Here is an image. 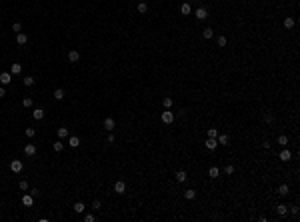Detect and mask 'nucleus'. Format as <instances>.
Segmentation results:
<instances>
[{"label":"nucleus","instance_id":"f257e3e1","mask_svg":"<svg viewBox=\"0 0 300 222\" xmlns=\"http://www.w3.org/2000/svg\"><path fill=\"white\" fill-rule=\"evenodd\" d=\"M160 120H162L164 124H172V122H174V112L164 110L162 114H160Z\"/></svg>","mask_w":300,"mask_h":222},{"label":"nucleus","instance_id":"f03ea898","mask_svg":"<svg viewBox=\"0 0 300 222\" xmlns=\"http://www.w3.org/2000/svg\"><path fill=\"white\" fill-rule=\"evenodd\" d=\"M22 168H24L22 160H12V162H10V170H12V172H14V174H18V172H22Z\"/></svg>","mask_w":300,"mask_h":222},{"label":"nucleus","instance_id":"7ed1b4c3","mask_svg":"<svg viewBox=\"0 0 300 222\" xmlns=\"http://www.w3.org/2000/svg\"><path fill=\"white\" fill-rule=\"evenodd\" d=\"M10 82H12L10 72H2V74H0V84H2V86H6V84H10Z\"/></svg>","mask_w":300,"mask_h":222},{"label":"nucleus","instance_id":"20e7f679","mask_svg":"<svg viewBox=\"0 0 300 222\" xmlns=\"http://www.w3.org/2000/svg\"><path fill=\"white\" fill-rule=\"evenodd\" d=\"M194 14H196V18H198V20H204V18H208V10H206L204 6H200V8L194 12Z\"/></svg>","mask_w":300,"mask_h":222},{"label":"nucleus","instance_id":"39448f33","mask_svg":"<svg viewBox=\"0 0 300 222\" xmlns=\"http://www.w3.org/2000/svg\"><path fill=\"white\" fill-rule=\"evenodd\" d=\"M114 192H116V194H124V192H126V184H124L122 180H118V182L114 184Z\"/></svg>","mask_w":300,"mask_h":222},{"label":"nucleus","instance_id":"423d86ee","mask_svg":"<svg viewBox=\"0 0 300 222\" xmlns=\"http://www.w3.org/2000/svg\"><path fill=\"white\" fill-rule=\"evenodd\" d=\"M216 146H218V140L208 136V138H206V148H208V150H216Z\"/></svg>","mask_w":300,"mask_h":222},{"label":"nucleus","instance_id":"0eeeda50","mask_svg":"<svg viewBox=\"0 0 300 222\" xmlns=\"http://www.w3.org/2000/svg\"><path fill=\"white\" fill-rule=\"evenodd\" d=\"M32 118H34V120H42V118H44V110H42V108H34V110H32Z\"/></svg>","mask_w":300,"mask_h":222},{"label":"nucleus","instance_id":"6e6552de","mask_svg":"<svg viewBox=\"0 0 300 222\" xmlns=\"http://www.w3.org/2000/svg\"><path fill=\"white\" fill-rule=\"evenodd\" d=\"M68 60H70V62H78V60H80V52H78V50H70V52H68Z\"/></svg>","mask_w":300,"mask_h":222},{"label":"nucleus","instance_id":"1a4fd4ad","mask_svg":"<svg viewBox=\"0 0 300 222\" xmlns=\"http://www.w3.org/2000/svg\"><path fill=\"white\" fill-rule=\"evenodd\" d=\"M114 126H116V122H114L112 118H104V128H106L108 132H112V130H114Z\"/></svg>","mask_w":300,"mask_h":222},{"label":"nucleus","instance_id":"9d476101","mask_svg":"<svg viewBox=\"0 0 300 222\" xmlns=\"http://www.w3.org/2000/svg\"><path fill=\"white\" fill-rule=\"evenodd\" d=\"M24 154H26V156H34V154H36V146H34V144H26V146H24Z\"/></svg>","mask_w":300,"mask_h":222},{"label":"nucleus","instance_id":"9b49d317","mask_svg":"<svg viewBox=\"0 0 300 222\" xmlns=\"http://www.w3.org/2000/svg\"><path fill=\"white\" fill-rule=\"evenodd\" d=\"M22 204H24V206H32V204H34V196H32V194H24V196H22Z\"/></svg>","mask_w":300,"mask_h":222},{"label":"nucleus","instance_id":"f8f14e48","mask_svg":"<svg viewBox=\"0 0 300 222\" xmlns=\"http://www.w3.org/2000/svg\"><path fill=\"white\" fill-rule=\"evenodd\" d=\"M56 134H58V138L62 140V138H66L68 134H70V130H68L66 126H62V128H58V130H56Z\"/></svg>","mask_w":300,"mask_h":222},{"label":"nucleus","instance_id":"ddd939ff","mask_svg":"<svg viewBox=\"0 0 300 222\" xmlns=\"http://www.w3.org/2000/svg\"><path fill=\"white\" fill-rule=\"evenodd\" d=\"M68 146L78 148V146H80V138H78V136H70V138H68Z\"/></svg>","mask_w":300,"mask_h":222},{"label":"nucleus","instance_id":"4468645a","mask_svg":"<svg viewBox=\"0 0 300 222\" xmlns=\"http://www.w3.org/2000/svg\"><path fill=\"white\" fill-rule=\"evenodd\" d=\"M16 42H18L20 46L26 44V42H28V36H26V34H22V32H18V34H16Z\"/></svg>","mask_w":300,"mask_h":222},{"label":"nucleus","instance_id":"2eb2a0df","mask_svg":"<svg viewBox=\"0 0 300 222\" xmlns=\"http://www.w3.org/2000/svg\"><path fill=\"white\" fill-rule=\"evenodd\" d=\"M290 158H292V154H290V150H286V148H284V150L280 152V160H282V162H288Z\"/></svg>","mask_w":300,"mask_h":222},{"label":"nucleus","instance_id":"dca6fc26","mask_svg":"<svg viewBox=\"0 0 300 222\" xmlns=\"http://www.w3.org/2000/svg\"><path fill=\"white\" fill-rule=\"evenodd\" d=\"M276 212L280 214V216H286V214H288V206H286V204H278Z\"/></svg>","mask_w":300,"mask_h":222},{"label":"nucleus","instance_id":"f3484780","mask_svg":"<svg viewBox=\"0 0 300 222\" xmlns=\"http://www.w3.org/2000/svg\"><path fill=\"white\" fill-rule=\"evenodd\" d=\"M202 36H204L206 40H210L212 36H214V30H212L210 26H208V28H204V30H202Z\"/></svg>","mask_w":300,"mask_h":222},{"label":"nucleus","instance_id":"a211bd4d","mask_svg":"<svg viewBox=\"0 0 300 222\" xmlns=\"http://www.w3.org/2000/svg\"><path fill=\"white\" fill-rule=\"evenodd\" d=\"M208 174H210V178H218L220 176V168H216V166L208 168Z\"/></svg>","mask_w":300,"mask_h":222},{"label":"nucleus","instance_id":"6ab92c4d","mask_svg":"<svg viewBox=\"0 0 300 222\" xmlns=\"http://www.w3.org/2000/svg\"><path fill=\"white\" fill-rule=\"evenodd\" d=\"M72 208H74V212H76V214H82V212L86 210V206H84V204H82V202H76V204H74V206H72Z\"/></svg>","mask_w":300,"mask_h":222},{"label":"nucleus","instance_id":"aec40b11","mask_svg":"<svg viewBox=\"0 0 300 222\" xmlns=\"http://www.w3.org/2000/svg\"><path fill=\"white\" fill-rule=\"evenodd\" d=\"M174 178H176V182H184V180H186L188 176H186V172H184V170H178Z\"/></svg>","mask_w":300,"mask_h":222},{"label":"nucleus","instance_id":"412c9836","mask_svg":"<svg viewBox=\"0 0 300 222\" xmlns=\"http://www.w3.org/2000/svg\"><path fill=\"white\" fill-rule=\"evenodd\" d=\"M216 140H218V144H222V146L228 144V136H226V134H218V136H216Z\"/></svg>","mask_w":300,"mask_h":222},{"label":"nucleus","instance_id":"4be33fe9","mask_svg":"<svg viewBox=\"0 0 300 222\" xmlns=\"http://www.w3.org/2000/svg\"><path fill=\"white\" fill-rule=\"evenodd\" d=\"M180 12H182V14H184V16H188L190 12H192V8H190V4H188V2H186V4H182V6H180Z\"/></svg>","mask_w":300,"mask_h":222},{"label":"nucleus","instance_id":"5701e85b","mask_svg":"<svg viewBox=\"0 0 300 222\" xmlns=\"http://www.w3.org/2000/svg\"><path fill=\"white\" fill-rule=\"evenodd\" d=\"M22 72V66L20 64H12L10 66V74H20Z\"/></svg>","mask_w":300,"mask_h":222},{"label":"nucleus","instance_id":"b1692460","mask_svg":"<svg viewBox=\"0 0 300 222\" xmlns=\"http://www.w3.org/2000/svg\"><path fill=\"white\" fill-rule=\"evenodd\" d=\"M52 148H54L56 152H62V148H64V142H62V140H56L54 144H52Z\"/></svg>","mask_w":300,"mask_h":222},{"label":"nucleus","instance_id":"393cba45","mask_svg":"<svg viewBox=\"0 0 300 222\" xmlns=\"http://www.w3.org/2000/svg\"><path fill=\"white\" fill-rule=\"evenodd\" d=\"M54 98L56 100H64V90H62V88H56L54 90Z\"/></svg>","mask_w":300,"mask_h":222},{"label":"nucleus","instance_id":"a878e982","mask_svg":"<svg viewBox=\"0 0 300 222\" xmlns=\"http://www.w3.org/2000/svg\"><path fill=\"white\" fill-rule=\"evenodd\" d=\"M278 194H280V196H288V184H282V186L278 188Z\"/></svg>","mask_w":300,"mask_h":222},{"label":"nucleus","instance_id":"bb28decb","mask_svg":"<svg viewBox=\"0 0 300 222\" xmlns=\"http://www.w3.org/2000/svg\"><path fill=\"white\" fill-rule=\"evenodd\" d=\"M184 198H186V200H192V198H196V192H194V190H192V188H190V190H186V192H184Z\"/></svg>","mask_w":300,"mask_h":222},{"label":"nucleus","instance_id":"cd10ccee","mask_svg":"<svg viewBox=\"0 0 300 222\" xmlns=\"http://www.w3.org/2000/svg\"><path fill=\"white\" fill-rule=\"evenodd\" d=\"M278 144H282V146H288V136L280 134V136H278Z\"/></svg>","mask_w":300,"mask_h":222},{"label":"nucleus","instance_id":"c85d7f7f","mask_svg":"<svg viewBox=\"0 0 300 222\" xmlns=\"http://www.w3.org/2000/svg\"><path fill=\"white\" fill-rule=\"evenodd\" d=\"M292 26H294V18H290V16H288V18H284V28H288V30H290Z\"/></svg>","mask_w":300,"mask_h":222},{"label":"nucleus","instance_id":"c756f323","mask_svg":"<svg viewBox=\"0 0 300 222\" xmlns=\"http://www.w3.org/2000/svg\"><path fill=\"white\" fill-rule=\"evenodd\" d=\"M22 82H24V86H34V82H36V80H34L32 76H26Z\"/></svg>","mask_w":300,"mask_h":222},{"label":"nucleus","instance_id":"7c9ffc66","mask_svg":"<svg viewBox=\"0 0 300 222\" xmlns=\"http://www.w3.org/2000/svg\"><path fill=\"white\" fill-rule=\"evenodd\" d=\"M20 30H22V24H20V22H14V24H12V32H16V34H18Z\"/></svg>","mask_w":300,"mask_h":222},{"label":"nucleus","instance_id":"2f4dec72","mask_svg":"<svg viewBox=\"0 0 300 222\" xmlns=\"http://www.w3.org/2000/svg\"><path fill=\"white\" fill-rule=\"evenodd\" d=\"M146 10H148V6H146V2H138V12H142V14H144Z\"/></svg>","mask_w":300,"mask_h":222},{"label":"nucleus","instance_id":"473e14b6","mask_svg":"<svg viewBox=\"0 0 300 222\" xmlns=\"http://www.w3.org/2000/svg\"><path fill=\"white\" fill-rule=\"evenodd\" d=\"M162 104H164V108H170V106H172V98H170V96H166V98L162 100Z\"/></svg>","mask_w":300,"mask_h":222},{"label":"nucleus","instance_id":"72a5a7b5","mask_svg":"<svg viewBox=\"0 0 300 222\" xmlns=\"http://www.w3.org/2000/svg\"><path fill=\"white\" fill-rule=\"evenodd\" d=\"M24 134H26L28 138H32L34 134H36V128H26V130H24Z\"/></svg>","mask_w":300,"mask_h":222},{"label":"nucleus","instance_id":"f704fd0d","mask_svg":"<svg viewBox=\"0 0 300 222\" xmlns=\"http://www.w3.org/2000/svg\"><path fill=\"white\" fill-rule=\"evenodd\" d=\"M22 104L26 106V108H30V106H32V98H30V96H26V98L22 100Z\"/></svg>","mask_w":300,"mask_h":222},{"label":"nucleus","instance_id":"c9c22d12","mask_svg":"<svg viewBox=\"0 0 300 222\" xmlns=\"http://www.w3.org/2000/svg\"><path fill=\"white\" fill-rule=\"evenodd\" d=\"M18 188H20V190H28V180H20Z\"/></svg>","mask_w":300,"mask_h":222},{"label":"nucleus","instance_id":"e433bc0d","mask_svg":"<svg viewBox=\"0 0 300 222\" xmlns=\"http://www.w3.org/2000/svg\"><path fill=\"white\" fill-rule=\"evenodd\" d=\"M264 120H266L268 124H272V122H274V114H270V112H268L266 116H264Z\"/></svg>","mask_w":300,"mask_h":222},{"label":"nucleus","instance_id":"4c0bfd02","mask_svg":"<svg viewBox=\"0 0 300 222\" xmlns=\"http://www.w3.org/2000/svg\"><path fill=\"white\" fill-rule=\"evenodd\" d=\"M226 42H228L226 36H218V46H226Z\"/></svg>","mask_w":300,"mask_h":222},{"label":"nucleus","instance_id":"58836bf2","mask_svg":"<svg viewBox=\"0 0 300 222\" xmlns=\"http://www.w3.org/2000/svg\"><path fill=\"white\" fill-rule=\"evenodd\" d=\"M232 172H234V166H230V164L224 166V174H232Z\"/></svg>","mask_w":300,"mask_h":222},{"label":"nucleus","instance_id":"ea45409f","mask_svg":"<svg viewBox=\"0 0 300 222\" xmlns=\"http://www.w3.org/2000/svg\"><path fill=\"white\" fill-rule=\"evenodd\" d=\"M84 220H86V222H94V220H96V216H94V214H86Z\"/></svg>","mask_w":300,"mask_h":222},{"label":"nucleus","instance_id":"a19ab883","mask_svg":"<svg viewBox=\"0 0 300 222\" xmlns=\"http://www.w3.org/2000/svg\"><path fill=\"white\" fill-rule=\"evenodd\" d=\"M208 136H210V138H216V136H218L216 128H210V130H208Z\"/></svg>","mask_w":300,"mask_h":222},{"label":"nucleus","instance_id":"79ce46f5","mask_svg":"<svg viewBox=\"0 0 300 222\" xmlns=\"http://www.w3.org/2000/svg\"><path fill=\"white\" fill-rule=\"evenodd\" d=\"M100 206H102V204H100V200H94V202H92V208H94V210H98Z\"/></svg>","mask_w":300,"mask_h":222},{"label":"nucleus","instance_id":"37998d69","mask_svg":"<svg viewBox=\"0 0 300 222\" xmlns=\"http://www.w3.org/2000/svg\"><path fill=\"white\" fill-rule=\"evenodd\" d=\"M106 142H108V144H114V134H108V138H106Z\"/></svg>","mask_w":300,"mask_h":222},{"label":"nucleus","instance_id":"c03bdc74","mask_svg":"<svg viewBox=\"0 0 300 222\" xmlns=\"http://www.w3.org/2000/svg\"><path fill=\"white\" fill-rule=\"evenodd\" d=\"M30 194H32V196H38V194H40V190H38V188H32V190H30Z\"/></svg>","mask_w":300,"mask_h":222},{"label":"nucleus","instance_id":"a18cd8bd","mask_svg":"<svg viewBox=\"0 0 300 222\" xmlns=\"http://www.w3.org/2000/svg\"><path fill=\"white\" fill-rule=\"evenodd\" d=\"M2 96H6V90H4V86H0V98Z\"/></svg>","mask_w":300,"mask_h":222},{"label":"nucleus","instance_id":"49530a36","mask_svg":"<svg viewBox=\"0 0 300 222\" xmlns=\"http://www.w3.org/2000/svg\"><path fill=\"white\" fill-rule=\"evenodd\" d=\"M140 2H144V0H140Z\"/></svg>","mask_w":300,"mask_h":222}]
</instances>
